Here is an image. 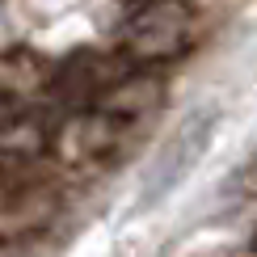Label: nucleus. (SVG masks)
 Returning a JSON list of instances; mask_svg holds the SVG:
<instances>
[{
    "label": "nucleus",
    "mask_w": 257,
    "mask_h": 257,
    "mask_svg": "<svg viewBox=\"0 0 257 257\" xmlns=\"http://www.w3.org/2000/svg\"><path fill=\"white\" fill-rule=\"evenodd\" d=\"M47 148V131H42L38 118H26V114H9L0 118V152L9 156H34Z\"/></svg>",
    "instance_id": "obj_3"
},
{
    "label": "nucleus",
    "mask_w": 257,
    "mask_h": 257,
    "mask_svg": "<svg viewBox=\"0 0 257 257\" xmlns=\"http://www.w3.org/2000/svg\"><path fill=\"white\" fill-rule=\"evenodd\" d=\"M253 244H257V236H253Z\"/></svg>",
    "instance_id": "obj_4"
},
{
    "label": "nucleus",
    "mask_w": 257,
    "mask_h": 257,
    "mask_svg": "<svg viewBox=\"0 0 257 257\" xmlns=\"http://www.w3.org/2000/svg\"><path fill=\"white\" fill-rule=\"evenodd\" d=\"M211 131H215V114H211V110H202V114L186 118L173 135H169V144L156 152L152 169H148L144 194H139V202H144V207H152L156 198H165L169 190H177L181 181H186V173H190V169H194L198 160H202V152H207Z\"/></svg>",
    "instance_id": "obj_2"
},
{
    "label": "nucleus",
    "mask_w": 257,
    "mask_h": 257,
    "mask_svg": "<svg viewBox=\"0 0 257 257\" xmlns=\"http://www.w3.org/2000/svg\"><path fill=\"white\" fill-rule=\"evenodd\" d=\"M122 51L131 63H169L190 51V13L177 0H148L122 30Z\"/></svg>",
    "instance_id": "obj_1"
}]
</instances>
